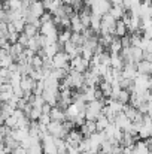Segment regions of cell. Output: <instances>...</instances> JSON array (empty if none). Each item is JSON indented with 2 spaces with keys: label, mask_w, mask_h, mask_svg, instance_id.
<instances>
[{
  "label": "cell",
  "mask_w": 152,
  "mask_h": 154,
  "mask_svg": "<svg viewBox=\"0 0 152 154\" xmlns=\"http://www.w3.org/2000/svg\"><path fill=\"white\" fill-rule=\"evenodd\" d=\"M119 42H121V47L122 48H130L131 44H130V35H125L122 38H119Z\"/></svg>",
  "instance_id": "ffe728a7"
},
{
  "label": "cell",
  "mask_w": 152,
  "mask_h": 154,
  "mask_svg": "<svg viewBox=\"0 0 152 154\" xmlns=\"http://www.w3.org/2000/svg\"><path fill=\"white\" fill-rule=\"evenodd\" d=\"M49 111H51V106L48 105V103H43V106L40 108V112H42V114H48V115H49Z\"/></svg>",
  "instance_id": "cb8c5ba5"
},
{
  "label": "cell",
  "mask_w": 152,
  "mask_h": 154,
  "mask_svg": "<svg viewBox=\"0 0 152 154\" xmlns=\"http://www.w3.org/2000/svg\"><path fill=\"white\" fill-rule=\"evenodd\" d=\"M37 123H39V124H42V126H48V124L51 123L49 115H48V114H40V117H39Z\"/></svg>",
  "instance_id": "d6986e66"
},
{
  "label": "cell",
  "mask_w": 152,
  "mask_h": 154,
  "mask_svg": "<svg viewBox=\"0 0 152 154\" xmlns=\"http://www.w3.org/2000/svg\"><path fill=\"white\" fill-rule=\"evenodd\" d=\"M121 50H122V47H121L119 38H113V41L110 42V45H109V48H107V52H109L110 55H115V54H119Z\"/></svg>",
  "instance_id": "ba28073f"
},
{
  "label": "cell",
  "mask_w": 152,
  "mask_h": 154,
  "mask_svg": "<svg viewBox=\"0 0 152 154\" xmlns=\"http://www.w3.org/2000/svg\"><path fill=\"white\" fill-rule=\"evenodd\" d=\"M19 87L22 90L24 94H31L34 87H36V81H33L30 76H21V81H19Z\"/></svg>",
  "instance_id": "7a4b0ae2"
},
{
  "label": "cell",
  "mask_w": 152,
  "mask_h": 154,
  "mask_svg": "<svg viewBox=\"0 0 152 154\" xmlns=\"http://www.w3.org/2000/svg\"><path fill=\"white\" fill-rule=\"evenodd\" d=\"M16 44H19L22 48H27V44H28V38L24 35V33H21L19 35V38H18V42Z\"/></svg>",
  "instance_id": "44dd1931"
},
{
  "label": "cell",
  "mask_w": 152,
  "mask_h": 154,
  "mask_svg": "<svg viewBox=\"0 0 152 154\" xmlns=\"http://www.w3.org/2000/svg\"><path fill=\"white\" fill-rule=\"evenodd\" d=\"M10 11H18L22 8V0H7Z\"/></svg>",
  "instance_id": "ac0fdd59"
},
{
  "label": "cell",
  "mask_w": 152,
  "mask_h": 154,
  "mask_svg": "<svg viewBox=\"0 0 152 154\" xmlns=\"http://www.w3.org/2000/svg\"><path fill=\"white\" fill-rule=\"evenodd\" d=\"M25 151H27V150H24V148L21 147V144H19L18 147H15V148L10 150V154H24Z\"/></svg>",
  "instance_id": "603a6c76"
},
{
  "label": "cell",
  "mask_w": 152,
  "mask_h": 154,
  "mask_svg": "<svg viewBox=\"0 0 152 154\" xmlns=\"http://www.w3.org/2000/svg\"><path fill=\"white\" fill-rule=\"evenodd\" d=\"M49 118H51V121L63 123V121L66 120V114H64V111H61L60 108L54 106V108H51V111H49Z\"/></svg>",
  "instance_id": "8992f818"
},
{
  "label": "cell",
  "mask_w": 152,
  "mask_h": 154,
  "mask_svg": "<svg viewBox=\"0 0 152 154\" xmlns=\"http://www.w3.org/2000/svg\"><path fill=\"white\" fill-rule=\"evenodd\" d=\"M142 60H143V51H142L140 48L131 47V61H133L134 64H137V63L142 61Z\"/></svg>",
  "instance_id": "8fae6325"
},
{
  "label": "cell",
  "mask_w": 152,
  "mask_h": 154,
  "mask_svg": "<svg viewBox=\"0 0 152 154\" xmlns=\"http://www.w3.org/2000/svg\"><path fill=\"white\" fill-rule=\"evenodd\" d=\"M143 60H145V61H151L152 63V52H145L143 51Z\"/></svg>",
  "instance_id": "d4e9b609"
},
{
  "label": "cell",
  "mask_w": 152,
  "mask_h": 154,
  "mask_svg": "<svg viewBox=\"0 0 152 154\" xmlns=\"http://www.w3.org/2000/svg\"><path fill=\"white\" fill-rule=\"evenodd\" d=\"M110 6H122V0H109Z\"/></svg>",
  "instance_id": "484cf974"
},
{
  "label": "cell",
  "mask_w": 152,
  "mask_h": 154,
  "mask_svg": "<svg viewBox=\"0 0 152 154\" xmlns=\"http://www.w3.org/2000/svg\"><path fill=\"white\" fill-rule=\"evenodd\" d=\"M136 70H137L139 75H148V76H151L152 63L151 61H145V60H142V61H139V63L136 64Z\"/></svg>",
  "instance_id": "5b68a950"
},
{
  "label": "cell",
  "mask_w": 152,
  "mask_h": 154,
  "mask_svg": "<svg viewBox=\"0 0 152 154\" xmlns=\"http://www.w3.org/2000/svg\"><path fill=\"white\" fill-rule=\"evenodd\" d=\"M13 111H15V109H12L7 103H0V114H1L3 121H4L7 117H10V115L13 114Z\"/></svg>",
  "instance_id": "7c38bea8"
},
{
  "label": "cell",
  "mask_w": 152,
  "mask_h": 154,
  "mask_svg": "<svg viewBox=\"0 0 152 154\" xmlns=\"http://www.w3.org/2000/svg\"><path fill=\"white\" fill-rule=\"evenodd\" d=\"M12 26H13L15 32H16L18 35H21V33H22V30H24L25 21H24V20H15V21H12Z\"/></svg>",
  "instance_id": "e0dca14e"
},
{
  "label": "cell",
  "mask_w": 152,
  "mask_h": 154,
  "mask_svg": "<svg viewBox=\"0 0 152 154\" xmlns=\"http://www.w3.org/2000/svg\"><path fill=\"white\" fill-rule=\"evenodd\" d=\"M10 136L16 142H22L24 139L28 138V129H13V130H10Z\"/></svg>",
  "instance_id": "52a82bcc"
},
{
  "label": "cell",
  "mask_w": 152,
  "mask_h": 154,
  "mask_svg": "<svg viewBox=\"0 0 152 154\" xmlns=\"http://www.w3.org/2000/svg\"><path fill=\"white\" fill-rule=\"evenodd\" d=\"M125 35H127V27L121 20H118L115 23V38H122Z\"/></svg>",
  "instance_id": "30bf717a"
},
{
  "label": "cell",
  "mask_w": 152,
  "mask_h": 154,
  "mask_svg": "<svg viewBox=\"0 0 152 154\" xmlns=\"http://www.w3.org/2000/svg\"><path fill=\"white\" fill-rule=\"evenodd\" d=\"M28 12H30V15H33V17H36V18H40V17L43 15V12H45L43 3H42L40 0H36V2L30 3V6H28Z\"/></svg>",
  "instance_id": "277c9868"
},
{
  "label": "cell",
  "mask_w": 152,
  "mask_h": 154,
  "mask_svg": "<svg viewBox=\"0 0 152 154\" xmlns=\"http://www.w3.org/2000/svg\"><path fill=\"white\" fill-rule=\"evenodd\" d=\"M96 154H103V153H101V151H97V153H96Z\"/></svg>",
  "instance_id": "83f0119b"
},
{
  "label": "cell",
  "mask_w": 152,
  "mask_h": 154,
  "mask_svg": "<svg viewBox=\"0 0 152 154\" xmlns=\"http://www.w3.org/2000/svg\"><path fill=\"white\" fill-rule=\"evenodd\" d=\"M112 150H113V145H112L107 139H104L100 144V150H99V151H101L103 154H112Z\"/></svg>",
  "instance_id": "2e32d148"
},
{
  "label": "cell",
  "mask_w": 152,
  "mask_h": 154,
  "mask_svg": "<svg viewBox=\"0 0 152 154\" xmlns=\"http://www.w3.org/2000/svg\"><path fill=\"white\" fill-rule=\"evenodd\" d=\"M61 2H63V5H67V6H70L73 0H61Z\"/></svg>",
  "instance_id": "4316f807"
},
{
  "label": "cell",
  "mask_w": 152,
  "mask_h": 154,
  "mask_svg": "<svg viewBox=\"0 0 152 154\" xmlns=\"http://www.w3.org/2000/svg\"><path fill=\"white\" fill-rule=\"evenodd\" d=\"M69 41H70L73 45H76V47H82V45H84V42H85V39L82 38V35H81V33H72Z\"/></svg>",
  "instance_id": "9a60e30c"
},
{
  "label": "cell",
  "mask_w": 152,
  "mask_h": 154,
  "mask_svg": "<svg viewBox=\"0 0 152 154\" xmlns=\"http://www.w3.org/2000/svg\"><path fill=\"white\" fill-rule=\"evenodd\" d=\"M116 100L122 105H128V100H130V93L127 90H119V93L116 94Z\"/></svg>",
  "instance_id": "5bb4252c"
},
{
  "label": "cell",
  "mask_w": 152,
  "mask_h": 154,
  "mask_svg": "<svg viewBox=\"0 0 152 154\" xmlns=\"http://www.w3.org/2000/svg\"><path fill=\"white\" fill-rule=\"evenodd\" d=\"M109 124H110V123L107 121V118H106L104 115H101V114L96 118V129H97V132H104Z\"/></svg>",
  "instance_id": "9c48e42d"
},
{
  "label": "cell",
  "mask_w": 152,
  "mask_h": 154,
  "mask_svg": "<svg viewBox=\"0 0 152 154\" xmlns=\"http://www.w3.org/2000/svg\"><path fill=\"white\" fill-rule=\"evenodd\" d=\"M18 38H19L18 33H10V35H7V44H9V45L16 44V42H18Z\"/></svg>",
  "instance_id": "7402d4cb"
},
{
  "label": "cell",
  "mask_w": 152,
  "mask_h": 154,
  "mask_svg": "<svg viewBox=\"0 0 152 154\" xmlns=\"http://www.w3.org/2000/svg\"><path fill=\"white\" fill-rule=\"evenodd\" d=\"M69 61H70V57L66 52L58 51L51 58V66L52 69H66L69 72Z\"/></svg>",
  "instance_id": "6da1fadb"
},
{
  "label": "cell",
  "mask_w": 152,
  "mask_h": 154,
  "mask_svg": "<svg viewBox=\"0 0 152 154\" xmlns=\"http://www.w3.org/2000/svg\"><path fill=\"white\" fill-rule=\"evenodd\" d=\"M137 70H136V64L134 63H125L122 70H121V78H125V79H134L137 76Z\"/></svg>",
  "instance_id": "3957f363"
},
{
  "label": "cell",
  "mask_w": 152,
  "mask_h": 154,
  "mask_svg": "<svg viewBox=\"0 0 152 154\" xmlns=\"http://www.w3.org/2000/svg\"><path fill=\"white\" fill-rule=\"evenodd\" d=\"M22 33H24V35H25V36H27V38L30 39V38H34V36H36V35L39 33V30H37L36 27H33L31 24H27V23H25Z\"/></svg>",
  "instance_id": "4fadbf2b"
}]
</instances>
